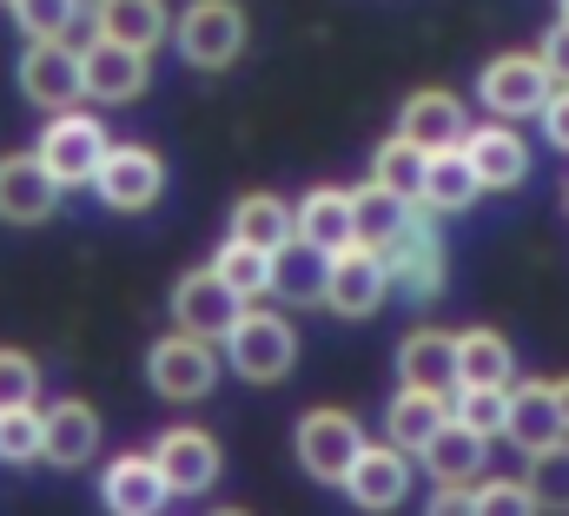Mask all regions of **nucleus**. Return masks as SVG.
<instances>
[{"label":"nucleus","mask_w":569,"mask_h":516,"mask_svg":"<svg viewBox=\"0 0 569 516\" xmlns=\"http://www.w3.org/2000/svg\"><path fill=\"white\" fill-rule=\"evenodd\" d=\"M219 345H226V365L246 385H279V378H291V365H298V331L284 325L279 311H259V305H246L226 325Z\"/></svg>","instance_id":"f257e3e1"},{"label":"nucleus","mask_w":569,"mask_h":516,"mask_svg":"<svg viewBox=\"0 0 569 516\" xmlns=\"http://www.w3.org/2000/svg\"><path fill=\"white\" fill-rule=\"evenodd\" d=\"M172 40H179V60H186V67L226 73V67L246 53V7H239V0H192V7L172 20Z\"/></svg>","instance_id":"f03ea898"},{"label":"nucleus","mask_w":569,"mask_h":516,"mask_svg":"<svg viewBox=\"0 0 569 516\" xmlns=\"http://www.w3.org/2000/svg\"><path fill=\"white\" fill-rule=\"evenodd\" d=\"M146 385L159 390L166 404H199L206 390L219 385V351H212V338H199V331H166V338H152V351H146Z\"/></svg>","instance_id":"7ed1b4c3"},{"label":"nucleus","mask_w":569,"mask_h":516,"mask_svg":"<svg viewBox=\"0 0 569 516\" xmlns=\"http://www.w3.org/2000/svg\"><path fill=\"white\" fill-rule=\"evenodd\" d=\"M107 127L93 120V113H73V107H60L40 139H33V152H40V166L60 179V186H93V172H100V159H107Z\"/></svg>","instance_id":"20e7f679"},{"label":"nucleus","mask_w":569,"mask_h":516,"mask_svg":"<svg viewBox=\"0 0 569 516\" xmlns=\"http://www.w3.org/2000/svg\"><path fill=\"white\" fill-rule=\"evenodd\" d=\"M378 258H385V278H391L411 305H430V298L443 291V239H437V226H430L425 212H411V219L378 246Z\"/></svg>","instance_id":"39448f33"},{"label":"nucleus","mask_w":569,"mask_h":516,"mask_svg":"<svg viewBox=\"0 0 569 516\" xmlns=\"http://www.w3.org/2000/svg\"><path fill=\"white\" fill-rule=\"evenodd\" d=\"M291 450H298L305 477H318V484H345L351 457L365 450V430H358L351 410H305L298 430H291Z\"/></svg>","instance_id":"423d86ee"},{"label":"nucleus","mask_w":569,"mask_h":516,"mask_svg":"<svg viewBox=\"0 0 569 516\" xmlns=\"http://www.w3.org/2000/svg\"><path fill=\"white\" fill-rule=\"evenodd\" d=\"M385 291H391V278H385V258L378 246H338V252H325V305L338 311V318H371L378 305H385Z\"/></svg>","instance_id":"0eeeda50"},{"label":"nucleus","mask_w":569,"mask_h":516,"mask_svg":"<svg viewBox=\"0 0 569 516\" xmlns=\"http://www.w3.org/2000/svg\"><path fill=\"white\" fill-rule=\"evenodd\" d=\"M93 192L107 212H152L159 192H166V159L152 146H107L100 172H93Z\"/></svg>","instance_id":"6e6552de"},{"label":"nucleus","mask_w":569,"mask_h":516,"mask_svg":"<svg viewBox=\"0 0 569 516\" xmlns=\"http://www.w3.org/2000/svg\"><path fill=\"white\" fill-rule=\"evenodd\" d=\"M146 80H152V67H146L140 47L107 40V33H93V40L80 47V100L127 107V100H140V93H146Z\"/></svg>","instance_id":"1a4fd4ad"},{"label":"nucleus","mask_w":569,"mask_h":516,"mask_svg":"<svg viewBox=\"0 0 569 516\" xmlns=\"http://www.w3.org/2000/svg\"><path fill=\"white\" fill-rule=\"evenodd\" d=\"M550 73H543V60L537 53H497L490 67H483V80H477V100L497 113V120H537L543 113V100H550Z\"/></svg>","instance_id":"9d476101"},{"label":"nucleus","mask_w":569,"mask_h":516,"mask_svg":"<svg viewBox=\"0 0 569 516\" xmlns=\"http://www.w3.org/2000/svg\"><path fill=\"white\" fill-rule=\"evenodd\" d=\"M152 464H159V477H166L172 497H206V490L219 484V444H212L199 424H172V430H159Z\"/></svg>","instance_id":"9b49d317"},{"label":"nucleus","mask_w":569,"mask_h":516,"mask_svg":"<svg viewBox=\"0 0 569 516\" xmlns=\"http://www.w3.org/2000/svg\"><path fill=\"white\" fill-rule=\"evenodd\" d=\"M246 311V298L212 271V265H199V271H186L179 285H172V325L179 331H199V338H226V325Z\"/></svg>","instance_id":"f8f14e48"},{"label":"nucleus","mask_w":569,"mask_h":516,"mask_svg":"<svg viewBox=\"0 0 569 516\" xmlns=\"http://www.w3.org/2000/svg\"><path fill=\"white\" fill-rule=\"evenodd\" d=\"M100 457V410L87 397H60L40 410V464L53 470H80Z\"/></svg>","instance_id":"ddd939ff"},{"label":"nucleus","mask_w":569,"mask_h":516,"mask_svg":"<svg viewBox=\"0 0 569 516\" xmlns=\"http://www.w3.org/2000/svg\"><path fill=\"white\" fill-rule=\"evenodd\" d=\"M60 179L40 166V152H7L0 159V219L7 226H47L60 212Z\"/></svg>","instance_id":"4468645a"},{"label":"nucleus","mask_w":569,"mask_h":516,"mask_svg":"<svg viewBox=\"0 0 569 516\" xmlns=\"http://www.w3.org/2000/svg\"><path fill=\"white\" fill-rule=\"evenodd\" d=\"M338 490H345L358 510H398L405 490H411V450H398V444H365V450L351 457V470H345Z\"/></svg>","instance_id":"2eb2a0df"},{"label":"nucleus","mask_w":569,"mask_h":516,"mask_svg":"<svg viewBox=\"0 0 569 516\" xmlns=\"http://www.w3.org/2000/svg\"><path fill=\"white\" fill-rule=\"evenodd\" d=\"M20 93L40 107V113H60L80 100V53L67 40H33L20 53Z\"/></svg>","instance_id":"dca6fc26"},{"label":"nucleus","mask_w":569,"mask_h":516,"mask_svg":"<svg viewBox=\"0 0 569 516\" xmlns=\"http://www.w3.org/2000/svg\"><path fill=\"white\" fill-rule=\"evenodd\" d=\"M463 159H470V172H477L483 192H510V186L530 179V146H523V132H510L503 120L463 132Z\"/></svg>","instance_id":"f3484780"},{"label":"nucleus","mask_w":569,"mask_h":516,"mask_svg":"<svg viewBox=\"0 0 569 516\" xmlns=\"http://www.w3.org/2000/svg\"><path fill=\"white\" fill-rule=\"evenodd\" d=\"M503 437L517 450H543V444L569 437L563 404H557V385L550 378H523V385L510 378V424H503Z\"/></svg>","instance_id":"a211bd4d"},{"label":"nucleus","mask_w":569,"mask_h":516,"mask_svg":"<svg viewBox=\"0 0 569 516\" xmlns=\"http://www.w3.org/2000/svg\"><path fill=\"white\" fill-rule=\"evenodd\" d=\"M172 490H166V477H159V464H152V450H127V457H113L107 464V477H100V504L120 516H152L166 504Z\"/></svg>","instance_id":"6ab92c4d"},{"label":"nucleus","mask_w":569,"mask_h":516,"mask_svg":"<svg viewBox=\"0 0 569 516\" xmlns=\"http://www.w3.org/2000/svg\"><path fill=\"white\" fill-rule=\"evenodd\" d=\"M450 424V390H430V385H398V397L385 404V430L398 450H425L430 437Z\"/></svg>","instance_id":"aec40b11"},{"label":"nucleus","mask_w":569,"mask_h":516,"mask_svg":"<svg viewBox=\"0 0 569 516\" xmlns=\"http://www.w3.org/2000/svg\"><path fill=\"white\" fill-rule=\"evenodd\" d=\"M398 132L411 139V146H425V152H443V146H463V100L457 93H443V87H425V93H411L405 100V113H398Z\"/></svg>","instance_id":"412c9836"},{"label":"nucleus","mask_w":569,"mask_h":516,"mask_svg":"<svg viewBox=\"0 0 569 516\" xmlns=\"http://www.w3.org/2000/svg\"><path fill=\"white\" fill-rule=\"evenodd\" d=\"M291 239H305L311 252L351 246V192H345V186H311V192L291 206Z\"/></svg>","instance_id":"4be33fe9"},{"label":"nucleus","mask_w":569,"mask_h":516,"mask_svg":"<svg viewBox=\"0 0 569 516\" xmlns=\"http://www.w3.org/2000/svg\"><path fill=\"white\" fill-rule=\"evenodd\" d=\"M398 385H430V390L457 385V331L418 325V331L398 345Z\"/></svg>","instance_id":"5701e85b"},{"label":"nucleus","mask_w":569,"mask_h":516,"mask_svg":"<svg viewBox=\"0 0 569 516\" xmlns=\"http://www.w3.org/2000/svg\"><path fill=\"white\" fill-rule=\"evenodd\" d=\"M477 172L463 159V146H443L425 159V186H418V212H470L477 206Z\"/></svg>","instance_id":"b1692460"},{"label":"nucleus","mask_w":569,"mask_h":516,"mask_svg":"<svg viewBox=\"0 0 569 516\" xmlns=\"http://www.w3.org/2000/svg\"><path fill=\"white\" fill-rule=\"evenodd\" d=\"M93 33L152 53L172 33V13H166V0H93Z\"/></svg>","instance_id":"393cba45"},{"label":"nucleus","mask_w":569,"mask_h":516,"mask_svg":"<svg viewBox=\"0 0 569 516\" xmlns=\"http://www.w3.org/2000/svg\"><path fill=\"white\" fill-rule=\"evenodd\" d=\"M510 378H517V351L497 325L457 331V385H510Z\"/></svg>","instance_id":"a878e982"},{"label":"nucleus","mask_w":569,"mask_h":516,"mask_svg":"<svg viewBox=\"0 0 569 516\" xmlns=\"http://www.w3.org/2000/svg\"><path fill=\"white\" fill-rule=\"evenodd\" d=\"M483 450H490V437H477V430H463L457 417L430 437L425 450V470L437 477V484H477V470H483Z\"/></svg>","instance_id":"bb28decb"},{"label":"nucleus","mask_w":569,"mask_h":516,"mask_svg":"<svg viewBox=\"0 0 569 516\" xmlns=\"http://www.w3.org/2000/svg\"><path fill=\"white\" fill-rule=\"evenodd\" d=\"M226 239H246V246H259V252H279L284 239H291V206H284L279 192H246V199L232 206Z\"/></svg>","instance_id":"cd10ccee"},{"label":"nucleus","mask_w":569,"mask_h":516,"mask_svg":"<svg viewBox=\"0 0 569 516\" xmlns=\"http://www.w3.org/2000/svg\"><path fill=\"white\" fill-rule=\"evenodd\" d=\"M405 219H411V199H398L391 186L371 179V186L351 192V239H358V246H385Z\"/></svg>","instance_id":"c85d7f7f"},{"label":"nucleus","mask_w":569,"mask_h":516,"mask_svg":"<svg viewBox=\"0 0 569 516\" xmlns=\"http://www.w3.org/2000/svg\"><path fill=\"white\" fill-rule=\"evenodd\" d=\"M325 291V252H311L305 239H284L272 252V298L284 305H311Z\"/></svg>","instance_id":"c756f323"},{"label":"nucleus","mask_w":569,"mask_h":516,"mask_svg":"<svg viewBox=\"0 0 569 516\" xmlns=\"http://www.w3.org/2000/svg\"><path fill=\"white\" fill-rule=\"evenodd\" d=\"M212 271L246 298V305H259V298H272V252H259V246H246V239H226L219 258H212Z\"/></svg>","instance_id":"7c9ffc66"},{"label":"nucleus","mask_w":569,"mask_h":516,"mask_svg":"<svg viewBox=\"0 0 569 516\" xmlns=\"http://www.w3.org/2000/svg\"><path fill=\"white\" fill-rule=\"evenodd\" d=\"M450 417L477 437H503L510 424V385H450Z\"/></svg>","instance_id":"2f4dec72"},{"label":"nucleus","mask_w":569,"mask_h":516,"mask_svg":"<svg viewBox=\"0 0 569 516\" xmlns=\"http://www.w3.org/2000/svg\"><path fill=\"white\" fill-rule=\"evenodd\" d=\"M425 159H430L425 146H411L405 132H391V139L371 152V179H378V186H391L398 199H411V206H418V186H425Z\"/></svg>","instance_id":"473e14b6"},{"label":"nucleus","mask_w":569,"mask_h":516,"mask_svg":"<svg viewBox=\"0 0 569 516\" xmlns=\"http://www.w3.org/2000/svg\"><path fill=\"white\" fill-rule=\"evenodd\" d=\"M523 484H530L537 510H569V437L530 450V477H523Z\"/></svg>","instance_id":"72a5a7b5"},{"label":"nucleus","mask_w":569,"mask_h":516,"mask_svg":"<svg viewBox=\"0 0 569 516\" xmlns=\"http://www.w3.org/2000/svg\"><path fill=\"white\" fill-rule=\"evenodd\" d=\"M7 7H13V27L27 40H67L73 20L87 13V0H7Z\"/></svg>","instance_id":"f704fd0d"},{"label":"nucleus","mask_w":569,"mask_h":516,"mask_svg":"<svg viewBox=\"0 0 569 516\" xmlns=\"http://www.w3.org/2000/svg\"><path fill=\"white\" fill-rule=\"evenodd\" d=\"M0 464H7V470L40 464V410H33V404H7V410H0Z\"/></svg>","instance_id":"c9c22d12"},{"label":"nucleus","mask_w":569,"mask_h":516,"mask_svg":"<svg viewBox=\"0 0 569 516\" xmlns=\"http://www.w3.org/2000/svg\"><path fill=\"white\" fill-rule=\"evenodd\" d=\"M33 397H40V365H33L27 351L0 345V410H7V404H33Z\"/></svg>","instance_id":"e433bc0d"},{"label":"nucleus","mask_w":569,"mask_h":516,"mask_svg":"<svg viewBox=\"0 0 569 516\" xmlns=\"http://www.w3.org/2000/svg\"><path fill=\"white\" fill-rule=\"evenodd\" d=\"M503 510H537V497H530V484H523V477L477 484V516H503Z\"/></svg>","instance_id":"4c0bfd02"},{"label":"nucleus","mask_w":569,"mask_h":516,"mask_svg":"<svg viewBox=\"0 0 569 516\" xmlns=\"http://www.w3.org/2000/svg\"><path fill=\"white\" fill-rule=\"evenodd\" d=\"M537 60H543V73H550L557 87H569V20H557V27L543 33V47H537Z\"/></svg>","instance_id":"58836bf2"},{"label":"nucleus","mask_w":569,"mask_h":516,"mask_svg":"<svg viewBox=\"0 0 569 516\" xmlns=\"http://www.w3.org/2000/svg\"><path fill=\"white\" fill-rule=\"evenodd\" d=\"M543 132H550V146H563L569 152V87H550V100H543Z\"/></svg>","instance_id":"ea45409f"},{"label":"nucleus","mask_w":569,"mask_h":516,"mask_svg":"<svg viewBox=\"0 0 569 516\" xmlns=\"http://www.w3.org/2000/svg\"><path fill=\"white\" fill-rule=\"evenodd\" d=\"M430 510L437 516H450V510L477 516V484H437V490H430Z\"/></svg>","instance_id":"a19ab883"},{"label":"nucleus","mask_w":569,"mask_h":516,"mask_svg":"<svg viewBox=\"0 0 569 516\" xmlns=\"http://www.w3.org/2000/svg\"><path fill=\"white\" fill-rule=\"evenodd\" d=\"M557 404H563V424H569V378H557Z\"/></svg>","instance_id":"79ce46f5"},{"label":"nucleus","mask_w":569,"mask_h":516,"mask_svg":"<svg viewBox=\"0 0 569 516\" xmlns=\"http://www.w3.org/2000/svg\"><path fill=\"white\" fill-rule=\"evenodd\" d=\"M557 7H563V13H557V20H569V0H557Z\"/></svg>","instance_id":"37998d69"},{"label":"nucleus","mask_w":569,"mask_h":516,"mask_svg":"<svg viewBox=\"0 0 569 516\" xmlns=\"http://www.w3.org/2000/svg\"><path fill=\"white\" fill-rule=\"evenodd\" d=\"M0 7H7V0H0Z\"/></svg>","instance_id":"c03bdc74"},{"label":"nucleus","mask_w":569,"mask_h":516,"mask_svg":"<svg viewBox=\"0 0 569 516\" xmlns=\"http://www.w3.org/2000/svg\"><path fill=\"white\" fill-rule=\"evenodd\" d=\"M563 199H569V192H563Z\"/></svg>","instance_id":"a18cd8bd"}]
</instances>
